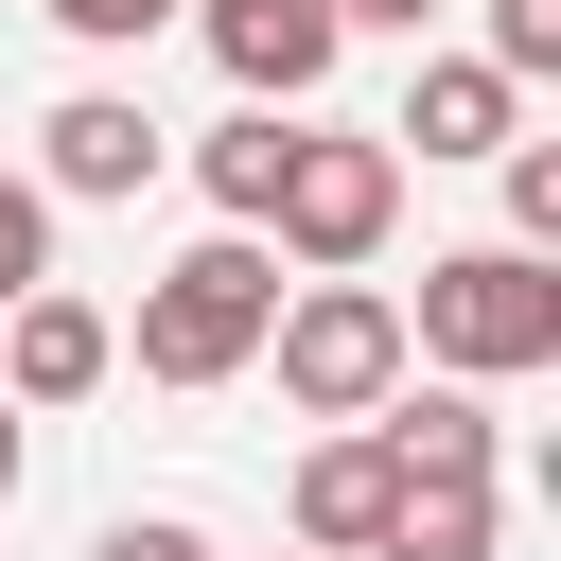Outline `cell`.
Returning a JSON list of instances; mask_svg holds the SVG:
<instances>
[{
	"label": "cell",
	"instance_id": "cell-1",
	"mask_svg": "<svg viewBox=\"0 0 561 561\" xmlns=\"http://www.w3.org/2000/svg\"><path fill=\"white\" fill-rule=\"evenodd\" d=\"M403 368H438V386H526V368H561V263H526V245H438V263H421V316H403Z\"/></svg>",
	"mask_w": 561,
	"mask_h": 561
},
{
	"label": "cell",
	"instance_id": "cell-2",
	"mask_svg": "<svg viewBox=\"0 0 561 561\" xmlns=\"http://www.w3.org/2000/svg\"><path fill=\"white\" fill-rule=\"evenodd\" d=\"M263 316H280V245L263 228H210V245H175L158 280H140V386H245L263 368Z\"/></svg>",
	"mask_w": 561,
	"mask_h": 561
},
{
	"label": "cell",
	"instance_id": "cell-3",
	"mask_svg": "<svg viewBox=\"0 0 561 561\" xmlns=\"http://www.w3.org/2000/svg\"><path fill=\"white\" fill-rule=\"evenodd\" d=\"M386 228H403V140L386 123H298L280 140V193H263V245L298 280H368Z\"/></svg>",
	"mask_w": 561,
	"mask_h": 561
},
{
	"label": "cell",
	"instance_id": "cell-4",
	"mask_svg": "<svg viewBox=\"0 0 561 561\" xmlns=\"http://www.w3.org/2000/svg\"><path fill=\"white\" fill-rule=\"evenodd\" d=\"M263 368H280L298 421H368V403L403 386V298H386V280H280Z\"/></svg>",
	"mask_w": 561,
	"mask_h": 561
},
{
	"label": "cell",
	"instance_id": "cell-5",
	"mask_svg": "<svg viewBox=\"0 0 561 561\" xmlns=\"http://www.w3.org/2000/svg\"><path fill=\"white\" fill-rule=\"evenodd\" d=\"M175 18H193V35H210V70H228L245 105H280V123H298V105L333 88V53H351V35H333V0H175Z\"/></svg>",
	"mask_w": 561,
	"mask_h": 561
},
{
	"label": "cell",
	"instance_id": "cell-6",
	"mask_svg": "<svg viewBox=\"0 0 561 561\" xmlns=\"http://www.w3.org/2000/svg\"><path fill=\"white\" fill-rule=\"evenodd\" d=\"M123 368V316L105 298H70V280H35V298H0V403L18 421H53V403H88Z\"/></svg>",
	"mask_w": 561,
	"mask_h": 561
},
{
	"label": "cell",
	"instance_id": "cell-7",
	"mask_svg": "<svg viewBox=\"0 0 561 561\" xmlns=\"http://www.w3.org/2000/svg\"><path fill=\"white\" fill-rule=\"evenodd\" d=\"M158 158H175V140L140 123V88H70V105L35 123V193H53V210H123Z\"/></svg>",
	"mask_w": 561,
	"mask_h": 561
},
{
	"label": "cell",
	"instance_id": "cell-8",
	"mask_svg": "<svg viewBox=\"0 0 561 561\" xmlns=\"http://www.w3.org/2000/svg\"><path fill=\"white\" fill-rule=\"evenodd\" d=\"M280 508H298V561H368V543H386V508H403V473H386V438H368V421H333V438L298 456V491H280Z\"/></svg>",
	"mask_w": 561,
	"mask_h": 561
},
{
	"label": "cell",
	"instance_id": "cell-9",
	"mask_svg": "<svg viewBox=\"0 0 561 561\" xmlns=\"http://www.w3.org/2000/svg\"><path fill=\"white\" fill-rule=\"evenodd\" d=\"M386 140H421V158H508V140H526V88H508L491 53H421V88H403Z\"/></svg>",
	"mask_w": 561,
	"mask_h": 561
},
{
	"label": "cell",
	"instance_id": "cell-10",
	"mask_svg": "<svg viewBox=\"0 0 561 561\" xmlns=\"http://www.w3.org/2000/svg\"><path fill=\"white\" fill-rule=\"evenodd\" d=\"M280 140H298L280 105H228V123L193 140V193H210V228H263V193H280Z\"/></svg>",
	"mask_w": 561,
	"mask_h": 561
},
{
	"label": "cell",
	"instance_id": "cell-11",
	"mask_svg": "<svg viewBox=\"0 0 561 561\" xmlns=\"http://www.w3.org/2000/svg\"><path fill=\"white\" fill-rule=\"evenodd\" d=\"M491 543H508V508H491V473H473V491H403L368 561H491Z\"/></svg>",
	"mask_w": 561,
	"mask_h": 561
},
{
	"label": "cell",
	"instance_id": "cell-12",
	"mask_svg": "<svg viewBox=\"0 0 561 561\" xmlns=\"http://www.w3.org/2000/svg\"><path fill=\"white\" fill-rule=\"evenodd\" d=\"M491 175H508V228H491V245H526V263H561V140H508Z\"/></svg>",
	"mask_w": 561,
	"mask_h": 561
},
{
	"label": "cell",
	"instance_id": "cell-13",
	"mask_svg": "<svg viewBox=\"0 0 561 561\" xmlns=\"http://www.w3.org/2000/svg\"><path fill=\"white\" fill-rule=\"evenodd\" d=\"M473 53H491L508 88H543V70H561V0H491V35H473Z\"/></svg>",
	"mask_w": 561,
	"mask_h": 561
},
{
	"label": "cell",
	"instance_id": "cell-14",
	"mask_svg": "<svg viewBox=\"0 0 561 561\" xmlns=\"http://www.w3.org/2000/svg\"><path fill=\"white\" fill-rule=\"evenodd\" d=\"M35 280H53V193L0 175V298H35Z\"/></svg>",
	"mask_w": 561,
	"mask_h": 561
},
{
	"label": "cell",
	"instance_id": "cell-15",
	"mask_svg": "<svg viewBox=\"0 0 561 561\" xmlns=\"http://www.w3.org/2000/svg\"><path fill=\"white\" fill-rule=\"evenodd\" d=\"M35 18H53V35H88V53H140L175 0H35Z\"/></svg>",
	"mask_w": 561,
	"mask_h": 561
},
{
	"label": "cell",
	"instance_id": "cell-16",
	"mask_svg": "<svg viewBox=\"0 0 561 561\" xmlns=\"http://www.w3.org/2000/svg\"><path fill=\"white\" fill-rule=\"evenodd\" d=\"M88 561H210V526H175V508H123V526H105Z\"/></svg>",
	"mask_w": 561,
	"mask_h": 561
},
{
	"label": "cell",
	"instance_id": "cell-17",
	"mask_svg": "<svg viewBox=\"0 0 561 561\" xmlns=\"http://www.w3.org/2000/svg\"><path fill=\"white\" fill-rule=\"evenodd\" d=\"M438 0H333V35H421Z\"/></svg>",
	"mask_w": 561,
	"mask_h": 561
},
{
	"label": "cell",
	"instance_id": "cell-18",
	"mask_svg": "<svg viewBox=\"0 0 561 561\" xmlns=\"http://www.w3.org/2000/svg\"><path fill=\"white\" fill-rule=\"evenodd\" d=\"M18 473H35V438H18V403H0V508H18Z\"/></svg>",
	"mask_w": 561,
	"mask_h": 561
}]
</instances>
